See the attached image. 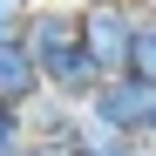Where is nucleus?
Wrapping results in <instances>:
<instances>
[{
	"instance_id": "1",
	"label": "nucleus",
	"mask_w": 156,
	"mask_h": 156,
	"mask_svg": "<svg viewBox=\"0 0 156 156\" xmlns=\"http://www.w3.org/2000/svg\"><path fill=\"white\" fill-rule=\"evenodd\" d=\"M136 34H143V7L136 0H95V7H82V55L109 75V82L129 75Z\"/></svg>"
},
{
	"instance_id": "2",
	"label": "nucleus",
	"mask_w": 156,
	"mask_h": 156,
	"mask_svg": "<svg viewBox=\"0 0 156 156\" xmlns=\"http://www.w3.org/2000/svg\"><path fill=\"white\" fill-rule=\"evenodd\" d=\"M20 41H27V55L41 61V75L55 82V75L82 55V7H61V0H34L27 27H20Z\"/></svg>"
},
{
	"instance_id": "3",
	"label": "nucleus",
	"mask_w": 156,
	"mask_h": 156,
	"mask_svg": "<svg viewBox=\"0 0 156 156\" xmlns=\"http://www.w3.org/2000/svg\"><path fill=\"white\" fill-rule=\"evenodd\" d=\"M82 115L102 122L109 136H156V88L136 82V75H115V82L95 88V102H88Z\"/></svg>"
},
{
	"instance_id": "4",
	"label": "nucleus",
	"mask_w": 156,
	"mask_h": 156,
	"mask_svg": "<svg viewBox=\"0 0 156 156\" xmlns=\"http://www.w3.org/2000/svg\"><path fill=\"white\" fill-rule=\"evenodd\" d=\"M41 88H48V75H41V61L27 55V41H0V102L27 109Z\"/></svg>"
},
{
	"instance_id": "5",
	"label": "nucleus",
	"mask_w": 156,
	"mask_h": 156,
	"mask_svg": "<svg viewBox=\"0 0 156 156\" xmlns=\"http://www.w3.org/2000/svg\"><path fill=\"white\" fill-rule=\"evenodd\" d=\"M82 156H156V143L149 136H109L102 122H88L82 115V143H75Z\"/></svg>"
},
{
	"instance_id": "6",
	"label": "nucleus",
	"mask_w": 156,
	"mask_h": 156,
	"mask_svg": "<svg viewBox=\"0 0 156 156\" xmlns=\"http://www.w3.org/2000/svg\"><path fill=\"white\" fill-rule=\"evenodd\" d=\"M129 75L156 88V14L143 20V34H136V55H129Z\"/></svg>"
},
{
	"instance_id": "7",
	"label": "nucleus",
	"mask_w": 156,
	"mask_h": 156,
	"mask_svg": "<svg viewBox=\"0 0 156 156\" xmlns=\"http://www.w3.org/2000/svg\"><path fill=\"white\" fill-rule=\"evenodd\" d=\"M34 136H27V115L14 109V102H0V156H20Z\"/></svg>"
},
{
	"instance_id": "8",
	"label": "nucleus",
	"mask_w": 156,
	"mask_h": 156,
	"mask_svg": "<svg viewBox=\"0 0 156 156\" xmlns=\"http://www.w3.org/2000/svg\"><path fill=\"white\" fill-rule=\"evenodd\" d=\"M27 14H34V0H0V41H20Z\"/></svg>"
},
{
	"instance_id": "9",
	"label": "nucleus",
	"mask_w": 156,
	"mask_h": 156,
	"mask_svg": "<svg viewBox=\"0 0 156 156\" xmlns=\"http://www.w3.org/2000/svg\"><path fill=\"white\" fill-rule=\"evenodd\" d=\"M20 156H55V149H48V143H27V149H20Z\"/></svg>"
},
{
	"instance_id": "10",
	"label": "nucleus",
	"mask_w": 156,
	"mask_h": 156,
	"mask_svg": "<svg viewBox=\"0 0 156 156\" xmlns=\"http://www.w3.org/2000/svg\"><path fill=\"white\" fill-rule=\"evenodd\" d=\"M61 7H95V0H61Z\"/></svg>"
},
{
	"instance_id": "11",
	"label": "nucleus",
	"mask_w": 156,
	"mask_h": 156,
	"mask_svg": "<svg viewBox=\"0 0 156 156\" xmlns=\"http://www.w3.org/2000/svg\"><path fill=\"white\" fill-rule=\"evenodd\" d=\"M55 156H82V149H55Z\"/></svg>"
},
{
	"instance_id": "12",
	"label": "nucleus",
	"mask_w": 156,
	"mask_h": 156,
	"mask_svg": "<svg viewBox=\"0 0 156 156\" xmlns=\"http://www.w3.org/2000/svg\"><path fill=\"white\" fill-rule=\"evenodd\" d=\"M149 143H156V136H149Z\"/></svg>"
}]
</instances>
